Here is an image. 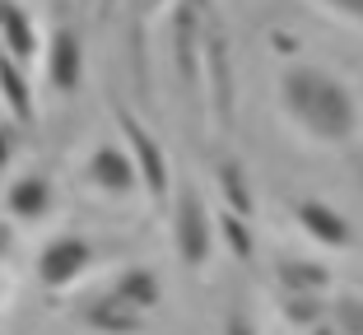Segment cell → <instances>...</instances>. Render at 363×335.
Wrapping results in <instances>:
<instances>
[{"label":"cell","instance_id":"12","mask_svg":"<svg viewBox=\"0 0 363 335\" xmlns=\"http://www.w3.org/2000/svg\"><path fill=\"white\" fill-rule=\"evenodd\" d=\"M84 326L103 335H140L145 331V312H135L130 303H121L117 293H103L84 307Z\"/></svg>","mask_w":363,"mask_h":335},{"label":"cell","instance_id":"16","mask_svg":"<svg viewBox=\"0 0 363 335\" xmlns=\"http://www.w3.org/2000/svg\"><path fill=\"white\" fill-rule=\"evenodd\" d=\"M219 191H224V210H233V215L252 219V210H257V195H252V182H247V168L242 163H219Z\"/></svg>","mask_w":363,"mask_h":335},{"label":"cell","instance_id":"3","mask_svg":"<svg viewBox=\"0 0 363 335\" xmlns=\"http://www.w3.org/2000/svg\"><path fill=\"white\" fill-rule=\"evenodd\" d=\"M172 70L186 98L205 93V28H201V10L196 5H172Z\"/></svg>","mask_w":363,"mask_h":335},{"label":"cell","instance_id":"2","mask_svg":"<svg viewBox=\"0 0 363 335\" xmlns=\"http://www.w3.org/2000/svg\"><path fill=\"white\" fill-rule=\"evenodd\" d=\"M172 242H177V256L186 271H201L210 266L214 247H219V224H214L205 195L182 186L177 191V205H172Z\"/></svg>","mask_w":363,"mask_h":335},{"label":"cell","instance_id":"7","mask_svg":"<svg viewBox=\"0 0 363 335\" xmlns=\"http://www.w3.org/2000/svg\"><path fill=\"white\" fill-rule=\"evenodd\" d=\"M294 219H298V228L326 251H350L354 238H359L350 219L335 205H326V200H298V205H294Z\"/></svg>","mask_w":363,"mask_h":335},{"label":"cell","instance_id":"19","mask_svg":"<svg viewBox=\"0 0 363 335\" xmlns=\"http://www.w3.org/2000/svg\"><path fill=\"white\" fill-rule=\"evenodd\" d=\"M331 326L340 335H363V298L359 293H340L331 303Z\"/></svg>","mask_w":363,"mask_h":335},{"label":"cell","instance_id":"14","mask_svg":"<svg viewBox=\"0 0 363 335\" xmlns=\"http://www.w3.org/2000/svg\"><path fill=\"white\" fill-rule=\"evenodd\" d=\"M0 103L14 112V121H19V126H33V121H38L28 75H23V65L14 61V56H5V52H0Z\"/></svg>","mask_w":363,"mask_h":335},{"label":"cell","instance_id":"8","mask_svg":"<svg viewBox=\"0 0 363 335\" xmlns=\"http://www.w3.org/2000/svg\"><path fill=\"white\" fill-rule=\"evenodd\" d=\"M205 89H210L219 126H233V61H228V38L219 28L205 33Z\"/></svg>","mask_w":363,"mask_h":335},{"label":"cell","instance_id":"17","mask_svg":"<svg viewBox=\"0 0 363 335\" xmlns=\"http://www.w3.org/2000/svg\"><path fill=\"white\" fill-rule=\"evenodd\" d=\"M284 317L294 326H308V331H317L321 322H331V303L321 298V293H284Z\"/></svg>","mask_w":363,"mask_h":335},{"label":"cell","instance_id":"10","mask_svg":"<svg viewBox=\"0 0 363 335\" xmlns=\"http://www.w3.org/2000/svg\"><path fill=\"white\" fill-rule=\"evenodd\" d=\"M5 210L23 224H38L56 210V186L47 182L43 173H28V177H14L10 191H5Z\"/></svg>","mask_w":363,"mask_h":335},{"label":"cell","instance_id":"21","mask_svg":"<svg viewBox=\"0 0 363 335\" xmlns=\"http://www.w3.org/2000/svg\"><path fill=\"white\" fill-rule=\"evenodd\" d=\"M224 335H257V331H252V322H247V317H228Z\"/></svg>","mask_w":363,"mask_h":335},{"label":"cell","instance_id":"20","mask_svg":"<svg viewBox=\"0 0 363 335\" xmlns=\"http://www.w3.org/2000/svg\"><path fill=\"white\" fill-rule=\"evenodd\" d=\"M14 149H19V144H14V130H10V126H0V173H5V168L14 163Z\"/></svg>","mask_w":363,"mask_h":335},{"label":"cell","instance_id":"5","mask_svg":"<svg viewBox=\"0 0 363 335\" xmlns=\"http://www.w3.org/2000/svg\"><path fill=\"white\" fill-rule=\"evenodd\" d=\"M89 266H94V242L79 238V233H61L38 251V280L47 289H70Z\"/></svg>","mask_w":363,"mask_h":335},{"label":"cell","instance_id":"15","mask_svg":"<svg viewBox=\"0 0 363 335\" xmlns=\"http://www.w3.org/2000/svg\"><path fill=\"white\" fill-rule=\"evenodd\" d=\"M112 293H117L121 303H130L135 312H150V307L163 303V284L154 271H145V266H130V271H121L117 280H112Z\"/></svg>","mask_w":363,"mask_h":335},{"label":"cell","instance_id":"22","mask_svg":"<svg viewBox=\"0 0 363 335\" xmlns=\"http://www.w3.org/2000/svg\"><path fill=\"white\" fill-rule=\"evenodd\" d=\"M335 14H345V19H363V5L354 0V5H335Z\"/></svg>","mask_w":363,"mask_h":335},{"label":"cell","instance_id":"23","mask_svg":"<svg viewBox=\"0 0 363 335\" xmlns=\"http://www.w3.org/2000/svg\"><path fill=\"white\" fill-rule=\"evenodd\" d=\"M312 335H340V331H335L331 322H321V326H317V331H312Z\"/></svg>","mask_w":363,"mask_h":335},{"label":"cell","instance_id":"13","mask_svg":"<svg viewBox=\"0 0 363 335\" xmlns=\"http://www.w3.org/2000/svg\"><path fill=\"white\" fill-rule=\"evenodd\" d=\"M275 280L284 293H326L331 289V271L312 256H279L275 261Z\"/></svg>","mask_w":363,"mask_h":335},{"label":"cell","instance_id":"11","mask_svg":"<svg viewBox=\"0 0 363 335\" xmlns=\"http://www.w3.org/2000/svg\"><path fill=\"white\" fill-rule=\"evenodd\" d=\"M0 52L14 56L19 65L38 61V52H47L38 42V28H33V14L23 5H0Z\"/></svg>","mask_w":363,"mask_h":335},{"label":"cell","instance_id":"1","mask_svg":"<svg viewBox=\"0 0 363 335\" xmlns=\"http://www.w3.org/2000/svg\"><path fill=\"white\" fill-rule=\"evenodd\" d=\"M279 103L289 121L312 135L317 144H345L359 130V98L345 79H335L321 65H289L279 75Z\"/></svg>","mask_w":363,"mask_h":335},{"label":"cell","instance_id":"6","mask_svg":"<svg viewBox=\"0 0 363 335\" xmlns=\"http://www.w3.org/2000/svg\"><path fill=\"white\" fill-rule=\"evenodd\" d=\"M43 75L56 93H75L79 79H84V42H79L75 28H52L47 38V52H43Z\"/></svg>","mask_w":363,"mask_h":335},{"label":"cell","instance_id":"9","mask_svg":"<svg viewBox=\"0 0 363 335\" xmlns=\"http://www.w3.org/2000/svg\"><path fill=\"white\" fill-rule=\"evenodd\" d=\"M89 182L107 195H130L135 186H145L140 173H135V163H130V154L121 149V144H103V149L89 159Z\"/></svg>","mask_w":363,"mask_h":335},{"label":"cell","instance_id":"18","mask_svg":"<svg viewBox=\"0 0 363 335\" xmlns=\"http://www.w3.org/2000/svg\"><path fill=\"white\" fill-rule=\"evenodd\" d=\"M214 224H219V242H224L238 261H252V256H257V242H252V228H247L242 215L224 210V215H214Z\"/></svg>","mask_w":363,"mask_h":335},{"label":"cell","instance_id":"4","mask_svg":"<svg viewBox=\"0 0 363 335\" xmlns=\"http://www.w3.org/2000/svg\"><path fill=\"white\" fill-rule=\"evenodd\" d=\"M112 117H117V130L126 135V154H130V163H135V173H140V182H145V191H150L154 200H163V195H168V186H172L163 144L154 140V130L145 126L135 112H126L121 103L112 108Z\"/></svg>","mask_w":363,"mask_h":335}]
</instances>
